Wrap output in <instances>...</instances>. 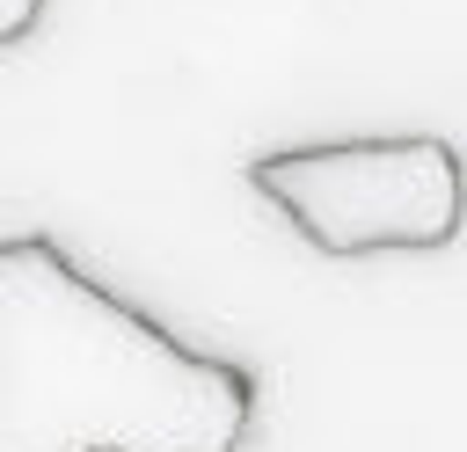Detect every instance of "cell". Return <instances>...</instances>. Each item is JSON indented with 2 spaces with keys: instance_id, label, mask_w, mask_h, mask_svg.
I'll list each match as a JSON object with an SVG mask.
<instances>
[{
  "instance_id": "obj_1",
  "label": "cell",
  "mask_w": 467,
  "mask_h": 452,
  "mask_svg": "<svg viewBox=\"0 0 467 452\" xmlns=\"http://www.w3.org/2000/svg\"><path fill=\"white\" fill-rule=\"evenodd\" d=\"M255 379L95 284L51 233H0V452H234Z\"/></svg>"
},
{
  "instance_id": "obj_2",
  "label": "cell",
  "mask_w": 467,
  "mask_h": 452,
  "mask_svg": "<svg viewBox=\"0 0 467 452\" xmlns=\"http://www.w3.org/2000/svg\"><path fill=\"white\" fill-rule=\"evenodd\" d=\"M248 182L321 255H431L467 226V160L438 131L277 146L248 160Z\"/></svg>"
},
{
  "instance_id": "obj_3",
  "label": "cell",
  "mask_w": 467,
  "mask_h": 452,
  "mask_svg": "<svg viewBox=\"0 0 467 452\" xmlns=\"http://www.w3.org/2000/svg\"><path fill=\"white\" fill-rule=\"evenodd\" d=\"M44 7H51V0H0V51H7V44H22V36H36Z\"/></svg>"
}]
</instances>
